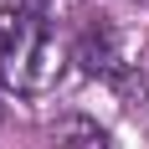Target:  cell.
<instances>
[{"mask_svg":"<svg viewBox=\"0 0 149 149\" xmlns=\"http://www.w3.org/2000/svg\"><path fill=\"white\" fill-rule=\"evenodd\" d=\"M57 77H62V52L46 21L5 5L0 10V82L31 98V93H46Z\"/></svg>","mask_w":149,"mask_h":149,"instance_id":"obj_1","label":"cell"},{"mask_svg":"<svg viewBox=\"0 0 149 149\" xmlns=\"http://www.w3.org/2000/svg\"><path fill=\"white\" fill-rule=\"evenodd\" d=\"M77 62H82V72H93V77H113V72H118V62H123L118 36H113L108 26L88 31V36L77 41Z\"/></svg>","mask_w":149,"mask_h":149,"instance_id":"obj_2","label":"cell"},{"mask_svg":"<svg viewBox=\"0 0 149 149\" xmlns=\"http://www.w3.org/2000/svg\"><path fill=\"white\" fill-rule=\"evenodd\" d=\"M52 144L57 149H108V134L82 113H67V118L52 123Z\"/></svg>","mask_w":149,"mask_h":149,"instance_id":"obj_3","label":"cell"},{"mask_svg":"<svg viewBox=\"0 0 149 149\" xmlns=\"http://www.w3.org/2000/svg\"><path fill=\"white\" fill-rule=\"evenodd\" d=\"M46 5L52 0H15V10H31V15H46Z\"/></svg>","mask_w":149,"mask_h":149,"instance_id":"obj_4","label":"cell"}]
</instances>
